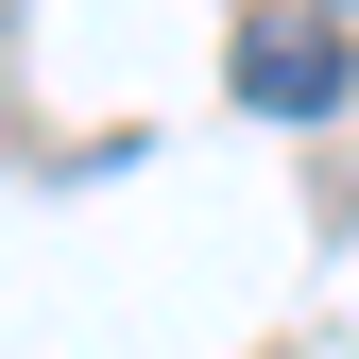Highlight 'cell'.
<instances>
[{"instance_id":"obj_1","label":"cell","mask_w":359,"mask_h":359,"mask_svg":"<svg viewBox=\"0 0 359 359\" xmlns=\"http://www.w3.org/2000/svg\"><path fill=\"white\" fill-rule=\"evenodd\" d=\"M342 86H359V52H342L325 18H257L240 34V103L257 120H342Z\"/></svg>"}]
</instances>
